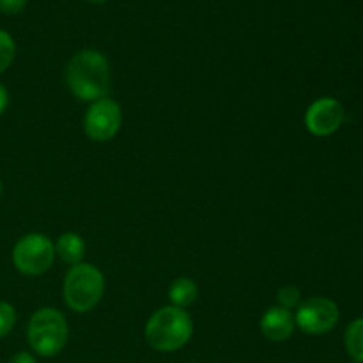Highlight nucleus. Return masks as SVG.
Instances as JSON below:
<instances>
[{"label": "nucleus", "mask_w": 363, "mask_h": 363, "mask_svg": "<svg viewBox=\"0 0 363 363\" xmlns=\"http://www.w3.org/2000/svg\"><path fill=\"white\" fill-rule=\"evenodd\" d=\"M344 123V106L333 98H321L308 106L305 126L315 137H330Z\"/></svg>", "instance_id": "obj_8"}, {"label": "nucleus", "mask_w": 363, "mask_h": 363, "mask_svg": "<svg viewBox=\"0 0 363 363\" xmlns=\"http://www.w3.org/2000/svg\"><path fill=\"white\" fill-rule=\"evenodd\" d=\"M344 344H346V350L350 353V357L354 362L363 363V318L354 319L346 330V335H344Z\"/></svg>", "instance_id": "obj_12"}, {"label": "nucleus", "mask_w": 363, "mask_h": 363, "mask_svg": "<svg viewBox=\"0 0 363 363\" xmlns=\"http://www.w3.org/2000/svg\"><path fill=\"white\" fill-rule=\"evenodd\" d=\"M199 296V287L188 277H179L172 282V286L169 287V298L172 301V307L177 308H186L191 303H195Z\"/></svg>", "instance_id": "obj_11"}, {"label": "nucleus", "mask_w": 363, "mask_h": 363, "mask_svg": "<svg viewBox=\"0 0 363 363\" xmlns=\"http://www.w3.org/2000/svg\"><path fill=\"white\" fill-rule=\"evenodd\" d=\"M194 333V321L186 311L163 307L149 318L145 325V340L160 353H174L186 346Z\"/></svg>", "instance_id": "obj_2"}, {"label": "nucleus", "mask_w": 363, "mask_h": 363, "mask_svg": "<svg viewBox=\"0 0 363 363\" xmlns=\"http://www.w3.org/2000/svg\"><path fill=\"white\" fill-rule=\"evenodd\" d=\"M55 257V247L45 234H25L13 248V264L20 273L38 277L48 272Z\"/></svg>", "instance_id": "obj_5"}, {"label": "nucleus", "mask_w": 363, "mask_h": 363, "mask_svg": "<svg viewBox=\"0 0 363 363\" xmlns=\"http://www.w3.org/2000/svg\"><path fill=\"white\" fill-rule=\"evenodd\" d=\"M351 363H360V362H351Z\"/></svg>", "instance_id": "obj_21"}, {"label": "nucleus", "mask_w": 363, "mask_h": 363, "mask_svg": "<svg viewBox=\"0 0 363 363\" xmlns=\"http://www.w3.org/2000/svg\"><path fill=\"white\" fill-rule=\"evenodd\" d=\"M16 325V311L7 301H0V339L9 335Z\"/></svg>", "instance_id": "obj_14"}, {"label": "nucleus", "mask_w": 363, "mask_h": 363, "mask_svg": "<svg viewBox=\"0 0 363 363\" xmlns=\"http://www.w3.org/2000/svg\"><path fill=\"white\" fill-rule=\"evenodd\" d=\"M105 293V277L96 266L78 262L64 277V301L74 312L92 311Z\"/></svg>", "instance_id": "obj_3"}, {"label": "nucleus", "mask_w": 363, "mask_h": 363, "mask_svg": "<svg viewBox=\"0 0 363 363\" xmlns=\"http://www.w3.org/2000/svg\"><path fill=\"white\" fill-rule=\"evenodd\" d=\"M16 55V45L9 32L0 30V74L6 73Z\"/></svg>", "instance_id": "obj_13"}, {"label": "nucleus", "mask_w": 363, "mask_h": 363, "mask_svg": "<svg viewBox=\"0 0 363 363\" xmlns=\"http://www.w3.org/2000/svg\"><path fill=\"white\" fill-rule=\"evenodd\" d=\"M123 124V110L110 98L98 99L89 106L84 117V130L91 140L108 142L119 133Z\"/></svg>", "instance_id": "obj_7"}, {"label": "nucleus", "mask_w": 363, "mask_h": 363, "mask_svg": "<svg viewBox=\"0 0 363 363\" xmlns=\"http://www.w3.org/2000/svg\"><path fill=\"white\" fill-rule=\"evenodd\" d=\"M27 7V0H0V11L4 14H20Z\"/></svg>", "instance_id": "obj_16"}, {"label": "nucleus", "mask_w": 363, "mask_h": 363, "mask_svg": "<svg viewBox=\"0 0 363 363\" xmlns=\"http://www.w3.org/2000/svg\"><path fill=\"white\" fill-rule=\"evenodd\" d=\"M55 254L62 259V262L66 264H78L82 262L85 255V243L78 234L74 233H66L57 240L55 243Z\"/></svg>", "instance_id": "obj_10"}, {"label": "nucleus", "mask_w": 363, "mask_h": 363, "mask_svg": "<svg viewBox=\"0 0 363 363\" xmlns=\"http://www.w3.org/2000/svg\"><path fill=\"white\" fill-rule=\"evenodd\" d=\"M294 315L293 312L282 307H272L262 314L261 332L272 342H284L291 339L294 333Z\"/></svg>", "instance_id": "obj_9"}, {"label": "nucleus", "mask_w": 363, "mask_h": 363, "mask_svg": "<svg viewBox=\"0 0 363 363\" xmlns=\"http://www.w3.org/2000/svg\"><path fill=\"white\" fill-rule=\"evenodd\" d=\"M277 300H279V307L287 308V311H293V308H298L301 303V293L298 287L294 286H286L279 291L277 294Z\"/></svg>", "instance_id": "obj_15"}, {"label": "nucleus", "mask_w": 363, "mask_h": 363, "mask_svg": "<svg viewBox=\"0 0 363 363\" xmlns=\"http://www.w3.org/2000/svg\"><path fill=\"white\" fill-rule=\"evenodd\" d=\"M339 318L340 312L335 301L315 296L300 303L294 315V323L301 332L308 335H325L335 328Z\"/></svg>", "instance_id": "obj_6"}, {"label": "nucleus", "mask_w": 363, "mask_h": 363, "mask_svg": "<svg viewBox=\"0 0 363 363\" xmlns=\"http://www.w3.org/2000/svg\"><path fill=\"white\" fill-rule=\"evenodd\" d=\"M7 105H9V92H7V89L4 87L2 84H0V116L6 112Z\"/></svg>", "instance_id": "obj_18"}, {"label": "nucleus", "mask_w": 363, "mask_h": 363, "mask_svg": "<svg viewBox=\"0 0 363 363\" xmlns=\"http://www.w3.org/2000/svg\"><path fill=\"white\" fill-rule=\"evenodd\" d=\"M69 337L67 321L59 311L45 307L34 312L27 326V339L39 357H55L64 350Z\"/></svg>", "instance_id": "obj_4"}, {"label": "nucleus", "mask_w": 363, "mask_h": 363, "mask_svg": "<svg viewBox=\"0 0 363 363\" xmlns=\"http://www.w3.org/2000/svg\"><path fill=\"white\" fill-rule=\"evenodd\" d=\"M0 197H2V181H0Z\"/></svg>", "instance_id": "obj_20"}, {"label": "nucleus", "mask_w": 363, "mask_h": 363, "mask_svg": "<svg viewBox=\"0 0 363 363\" xmlns=\"http://www.w3.org/2000/svg\"><path fill=\"white\" fill-rule=\"evenodd\" d=\"M9 363H38V362H35V358L32 357L30 353L20 351V353H16L13 358H11Z\"/></svg>", "instance_id": "obj_17"}, {"label": "nucleus", "mask_w": 363, "mask_h": 363, "mask_svg": "<svg viewBox=\"0 0 363 363\" xmlns=\"http://www.w3.org/2000/svg\"><path fill=\"white\" fill-rule=\"evenodd\" d=\"M112 84L110 64L101 52L82 50L66 67V85L80 101H98L106 98Z\"/></svg>", "instance_id": "obj_1"}, {"label": "nucleus", "mask_w": 363, "mask_h": 363, "mask_svg": "<svg viewBox=\"0 0 363 363\" xmlns=\"http://www.w3.org/2000/svg\"><path fill=\"white\" fill-rule=\"evenodd\" d=\"M87 2H91V4H103V2H106V0H87Z\"/></svg>", "instance_id": "obj_19"}]
</instances>
